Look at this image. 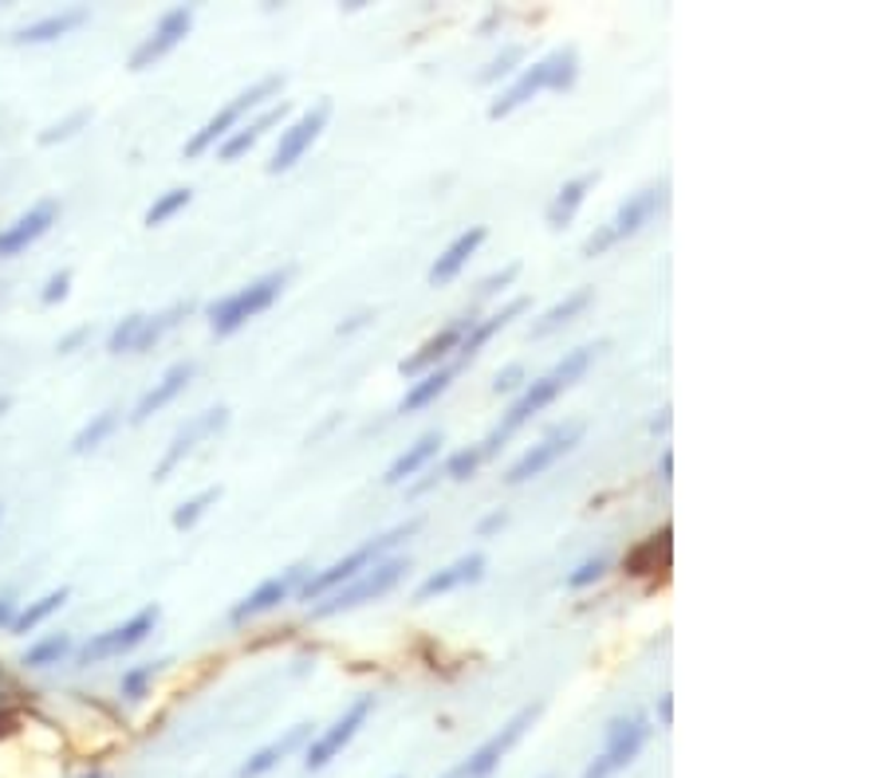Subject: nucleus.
I'll return each instance as SVG.
<instances>
[{
	"mask_svg": "<svg viewBox=\"0 0 886 778\" xmlns=\"http://www.w3.org/2000/svg\"><path fill=\"white\" fill-rule=\"evenodd\" d=\"M588 366H591V350H588V347H579V350H571V354H568V359H563V362H556V366L548 370V374H544V377H536V382L528 385L525 394H520V397H516V402H513V409L505 413V420H500L497 429L488 433V440H485V445H481V452H485V457H493V452H497L500 440H505L508 433H516V429H520V425H525V420H532L536 413L544 409V405H552L556 397H560L571 382H579V377L588 374Z\"/></svg>",
	"mask_w": 886,
	"mask_h": 778,
	"instance_id": "1",
	"label": "nucleus"
},
{
	"mask_svg": "<svg viewBox=\"0 0 886 778\" xmlns=\"http://www.w3.org/2000/svg\"><path fill=\"white\" fill-rule=\"evenodd\" d=\"M579 75V60L571 47H560V52L544 55L540 63H532V67H525L520 72V79L513 83V87L500 95L493 107H488V118H505L513 115L516 107H525L528 99H536L540 90H568L571 83H576Z\"/></svg>",
	"mask_w": 886,
	"mask_h": 778,
	"instance_id": "2",
	"label": "nucleus"
},
{
	"mask_svg": "<svg viewBox=\"0 0 886 778\" xmlns=\"http://www.w3.org/2000/svg\"><path fill=\"white\" fill-rule=\"evenodd\" d=\"M418 527H422V523H418V519H410V523H402V527L387 531V535L371 539V543H362L359 551H351V555H347V558L331 563V566H327V571H319L316 578L304 582V601H319V598H327V594L339 590L344 582L359 578L362 571H371L375 563H382V555H387V551H394V546H399L402 539L414 535Z\"/></svg>",
	"mask_w": 886,
	"mask_h": 778,
	"instance_id": "3",
	"label": "nucleus"
},
{
	"mask_svg": "<svg viewBox=\"0 0 886 778\" xmlns=\"http://www.w3.org/2000/svg\"><path fill=\"white\" fill-rule=\"evenodd\" d=\"M284 279H288L284 271H272V276L253 279L249 287H241V291H233L229 299L209 307V327H213V334H233V331H241L249 319L268 311V307L276 303V296H281Z\"/></svg>",
	"mask_w": 886,
	"mask_h": 778,
	"instance_id": "4",
	"label": "nucleus"
},
{
	"mask_svg": "<svg viewBox=\"0 0 886 778\" xmlns=\"http://www.w3.org/2000/svg\"><path fill=\"white\" fill-rule=\"evenodd\" d=\"M281 87H284V75H264L261 83H253V87H249V90H241V95H236L233 103H225V107H221L218 115L209 118V122L201 126L198 135H193L190 142H186V153H190V158H198V153H205L213 142L229 138V135H233V126L241 122V118L249 115V110L261 107L264 99H272V95H276V90H281Z\"/></svg>",
	"mask_w": 886,
	"mask_h": 778,
	"instance_id": "5",
	"label": "nucleus"
},
{
	"mask_svg": "<svg viewBox=\"0 0 886 778\" xmlns=\"http://www.w3.org/2000/svg\"><path fill=\"white\" fill-rule=\"evenodd\" d=\"M402 574H407V558H382V563L371 566V571H362L359 578L344 582L339 590L327 594V601H319L316 606V618H331V614H344V609H355V606H362V601L382 598Z\"/></svg>",
	"mask_w": 886,
	"mask_h": 778,
	"instance_id": "6",
	"label": "nucleus"
},
{
	"mask_svg": "<svg viewBox=\"0 0 886 778\" xmlns=\"http://www.w3.org/2000/svg\"><path fill=\"white\" fill-rule=\"evenodd\" d=\"M646 735H651V727H646V716H639V712L615 720V724L607 727V747L591 759L583 778H611L623 767H631V763L639 759V752H643Z\"/></svg>",
	"mask_w": 886,
	"mask_h": 778,
	"instance_id": "7",
	"label": "nucleus"
},
{
	"mask_svg": "<svg viewBox=\"0 0 886 778\" xmlns=\"http://www.w3.org/2000/svg\"><path fill=\"white\" fill-rule=\"evenodd\" d=\"M155 626H158V606L138 609L130 621H123V626L107 629V633H99V637H91V641L83 644V664L107 661V657H123L127 649H135V644H143L146 637L155 633Z\"/></svg>",
	"mask_w": 886,
	"mask_h": 778,
	"instance_id": "8",
	"label": "nucleus"
},
{
	"mask_svg": "<svg viewBox=\"0 0 886 778\" xmlns=\"http://www.w3.org/2000/svg\"><path fill=\"white\" fill-rule=\"evenodd\" d=\"M536 716H540V707H536V704L520 707V712H516V716L508 720V724L500 727L493 739H485L477 752L470 755V763H465V778H488V775H493V770L500 767V759H505V755L513 752L516 743H520V735L532 727Z\"/></svg>",
	"mask_w": 886,
	"mask_h": 778,
	"instance_id": "9",
	"label": "nucleus"
},
{
	"mask_svg": "<svg viewBox=\"0 0 886 778\" xmlns=\"http://www.w3.org/2000/svg\"><path fill=\"white\" fill-rule=\"evenodd\" d=\"M327 118H331V103H327V99L316 103V107H312L304 118H296V122H292L288 130L281 135V146H276V153H272V161H268V173L292 170V166H296V161L312 150V142L324 135Z\"/></svg>",
	"mask_w": 886,
	"mask_h": 778,
	"instance_id": "10",
	"label": "nucleus"
},
{
	"mask_svg": "<svg viewBox=\"0 0 886 778\" xmlns=\"http://www.w3.org/2000/svg\"><path fill=\"white\" fill-rule=\"evenodd\" d=\"M371 707H375V700H371V696H359V700H355V704L347 707L344 716L335 720V724L327 727V732L319 735V739L308 747V770L327 767V763H331L335 755L344 752L347 743L355 739V732H359V727L367 724V716H371Z\"/></svg>",
	"mask_w": 886,
	"mask_h": 778,
	"instance_id": "11",
	"label": "nucleus"
},
{
	"mask_svg": "<svg viewBox=\"0 0 886 778\" xmlns=\"http://www.w3.org/2000/svg\"><path fill=\"white\" fill-rule=\"evenodd\" d=\"M579 437H583V425H568V429H556L552 437H544L540 445H532L525 457H520L513 468H508L505 483H525V480H532V476L548 472V468H552L556 460L563 457V452H571V448L579 445Z\"/></svg>",
	"mask_w": 886,
	"mask_h": 778,
	"instance_id": "12",
	"label": "nucleus"
},
{
	"mask_svg": "<svg viewBox=\"0 0 886 778\" xmlns=\"http://www.w3.org/2000/svg\"><path fill=\"white\" fill-rule=\"evenodd\" d=\"M190 28H193V9H170L162 20H158L155 32H150V36L135 47V55H130V67H135V72H146L150 63H158L166 52H173L181 40L190 36Z\"/></svg>",
	"mask_w": 886,
	"mask_h": 778,
	"instance_id": "13",
	"label": "nucleus"
},
{
	"mask_svg": "<svg viewBox=\"0 0 886 778\" xmlns=\"http://www.w3.org/2000/svg\"><path fill=\"white\" fill-rule=\"evenodd\" d=\"M225 420H229V409H225V405H218V409H205V413H198V417H193V420H186V429H181L178 437L170 440V448H166L162 465L155 468V480H166V476H170L173 468L181 465V460L190 457V452L201 445V440H209L218 429H225Z\"/></svg>",
	"mask_w": 886,
	"mask_h": 778,
	"instance_id": "14",
	"label": "nucleus"
},
{
	"mask_svg": "<svg viewBox=\"0 0 886 778\" xmlns=\"http://www.w3.org/2000/svg\"><path fill=\"white\" fill-rule=\"evenodd\" d=\"M55 216H60V205H55V201H40V205H32L20 221H12L9 228H0V256L4 259L20 256L28 244H36L40 236L52 228Z\"/></svg>",
	"mask_w": 886,
	"mask_h": 778,
	"instance_id": "15",
	"label": "nucleus"
},
{
	"mask_svg": "<svg viewBox=\"0 0 886 778\" xmlns=\"http://www.w3.org/2000/svg\"><path fill=\"white\" fill-rule=\"evenodd\" d=\"M470 327H473V319H457V322H450V327H442V331L425 342L418 354H410L399 370L407 377H418V374H430V370H437V362H445L453 350L462 347V339H465V331H470Z\"/></svg>",
	"mask_w": 886,
	"mask_h": 778,
	"instance_id": "16",
	"label": "nucleus"
},
{
	"mask_svg": "<svg viewBox=\"0 0 886 778\" xmlns=\"http://www.w3.org/2000/svg\"><path fill=\"white\" fill-rule=\"evenodd\" d=\"M299 578H304V571H299V566H292V571H284L281 578H268V582H261V586H256V590L249 594V598H244V601H236V606H233V614H229V618H233V621L261 618V614H268V609H276L284 598H288V594H292V586H296Z\"/></svg>",
	"mask_w": 886,
	"mask_h": 778,
	"instance_id": "17",
	"label": "nucleus"
},
{
	"mask_svg": "<svg viewBox=\"0 0 886 778\" xmlns=\"http://www.w3.org/2000/svg\"><path fill=\"white\" fill-rule=\"evenodd\" d=\"M190 377H193V362H178V366H170L162 374V382H155V390H146V394L138 397L130 420H135V425H143V420H150L158 409H166V405H170L173 397H178L181 390L190 385Z\"/></svg>",
	"mask_w": 886,
	"mask_h": 778,
	"instance_id": "18",
	"label": "nucleus"
},
{
	"mask_svg": "<svg viewBox=\"0 0 886 778\" xmlns=\"http://www.w3.org/2000/svg\"><path fill=\"white\" fill-rule=\"evenodd\" d=\"M481 574H485V555H465V558H457V563H450L445 571H437V574H430V578L418 586V594L414 598L418 601H430V598H437V594H450V590H457V586H465V582H477Z\"/></svg>",
	"mask_w": 886,
	"mask_h": 778,
	"instance_id": "19",
	"label": "nucleus"
},
{
	"mask_svg": "<svg viewBox=\"0 0 886 778\" xmlns=\"http://www.w3.org/2000/svg\"><path fill=\"white\" fill-rule=\"evenodd\" d=\"M662 209V189H643V193H634V198H626V205L615 213V221L607 224V233H611V241H626V236H634L643 224H651V216Z\"/></svg>",
	"mask_w": 886,
	"mask_h": 778,
	"instance_id": "20",
	"label": "nucleus"
},
{
	"mask_svg": "<svg viewBox=\"0 0 886 778\" xmlns=\"http://www.w3.org/2000/svg\"><path fill=\"white\" fill-rule=\"evenodd\" d=\"M284 115H288V103H276V107L261 110V115H256L249 126H236L233 135H229L225 142H221V158H225V161H236V158H241V153H249L256 142H261L264 135H268L272 126H281V122H284Z\"/></svg>",
	"mask_w": 886,
	"mask_h": 778,
	"instance_id": "21",
	"label": "nucleus"
},
{
	"mask_svg": "<svg viewBox=\"0 0 886 778\" xmlns=\"http://www.w3.org/2000/svg\"><path fill=\"white\" fill-rule=\"evenodd\" d=\"M485 228H481V224H473V228H465L462 236H457V241L450 244V248L442 252V256L434 259V268H430V284H450L453 276H457V271L465 268V264H470V256L473 252L481 248V244H485Z\"/></svg>",
	"mask_w": 886,
	"mask_h": 778,
	"instance_id": "22",
	"label": "nucleus"
},
{
	"mask_svg": "<svg viewBox=\"0 0 886 778\" xmlns=\"http://www.w3.org/2000/svg\"><path fill=\"white\" fill-rule=\"evenodd\" d=\"M525 311H528V299H513V303H505L497 315H488V319L473 322L470 331H465L462 347H457V354H462V359H473V354H477V350L485 347V342L493 339V334H497V331H505L508 322H513L516 315H525Z\"/></svg>",
	"mask_w": 886,
	"mask_h": 778,
	"instance_id": "23",
	"label": "nucleus"
},
{
	"mask_svg": "<svg viewBox=\"0 0 886 778\" xmlns=\"http://www.w3.org/2000/svg\"><path fill=\"white\" fill-rule=\"evenodd\" d=\"M308 735H312V727H308V724H296L288 735H281V739H276V743L261 747V752H256L253 759L244 763V767H241V778H261V775H268V770L276 767V763H281V759H288V755L296 752V747H299V743H304V739H308Z\"/></svg>",
	"mask_w": 886,
	"mask_h": 778,
	"instance_id": "24",
	"label": "nucleus"
},
{
	"mask_svg": "<svg viewBox=\"0 0 886 778\" xmlns=\"http://www.w3.org/2000/svg\"><path fill=\"white\" fill-rule=\"evenodd\" d=\"M87 20V9H64V12H52V17L36 20V24H28L17 32V44H52V40L67 36L72 28H80Z\"/></svg>",
	"mask_w": 886,
	"mask_h": 778,
	"instance_id": "25",
	"label": "nucleus"
},
{
	"mask_svg": "<svg viewBox=\"0 0 886 778\" xmlns=\"http://www.w3.org/2000/svg\"><path fill=\"white\" fill-rule=\"evenodd\" d=\"M437 448H442V433H422V437H418L414 445H410L407 452H402V457L387 468V476H382V480H387V483H402V480H410V476H414L418 468H425V465H430V460L437 457Z\"/></svg>",
	"mask_w": 886,
	"mask_h": 778,
	"instance_id": "26",
	"label": "nucleus"
},
{
	"mask_svg": "<svg viewBox=\"0 0 886 778\" xmlns=\"http://www.w3.org/2000/svg\"><path fill=\"white\" fill-rule=\"evenodd\" d=\"M595 189V173H583V178H571L568 185L556 193V201L548 205V224L552 228H563V224L571 221V216L579 213V205L588 201V193Z\"/></svg>",
	"mask_w": 886,
	"mask_h": 778,
	"instance_id": "27",
	"label": "nucleus"
},
{
	"mask_svg": "<svg viewBox=\"0 0 886 778\" xmlns=\"http://www.w3.org/2000/svg\"><path fill=\"white\" fill-rule=\"evenodd\" d=\"M591 303V287H579V291H571L568 299H560V303L552 307V311H544L540 319L532 322V339H544V334H552V331H560L563 322H571L576 319L583 307Z\"/></svg>",
	"mask_w": 886,
	"mask_h": 778,
	"instance_id": "28",
	"label": "nucleus"
},
{
	"mask_svg": "<svg viewBox=\"0 0 886 778\" xmlns=\"http://www.w3.org/2000/svg\"><path fill=\"white\" fill-rule=\"evenodd\" d=\"M669 563V527H662V535L646 539L639 551L626 555V571L631 574H654L658 566Z\"/></svg>",
	"mask_w": 886,
	"mask_h": 778,
	"instance_id": "29",
	"label": "nucleus"
},
{
	"mask_svg": "<svg viewBox=\"0 0 886 778\" xmlns=\"http://www.w3.org/2000/svg\"><path fill=\"white\" fill-rule=\"evenodd\" d=\"M453 382V366L445 370H430V374L422 377V382L410 390L407 397H402V413H414V409H425L430 402H437V397L445 394V385Z\"/></svg>",
	"mask_w": 886,
	"mask_h": 778,
	"instance_id": "30",
	"label": "nucleus"
},
{
	"mask_svg": "<svg viewBox=\"0 0 886 778\" xmlns=\"http://www.w3.org/2000/svg\"><path fill=\"white\" fill-rule=\"evenodd\" d=\"M67 586H60V590H52V594H44V598L40 601H32V606L24 609V614H20V618H12V633H32V629L40 626V621H48L55 614V609L64 606L67 601Z\"/></svg>",
	"mask_w": 886,
	"mask_h": 778,
	"instance_id": "31",
	"label": "nucleus"
},
{
	"mask_svg": "<svg viewBox=\"0 0 886 778\" xmlns=\"http://www.w3.org/2000/svg\"><path fill=\"white\" fill-rule=\"evenodd\" d=\"M115 425H118V417H115V409H103V413H95V417L83 425L80 433H75V440H72V452L75 457H83V452H91V448H99L103 440L115 433Z\"/></svg>",
	"mask_w": 886,
	"mask_h": 778,
	"instance_id": "32",
	"label": "nucleus"
},
{
	"mask_svg": "<svg viewBox=\"0 0 886 778\" xmlns=\"http://www.w3.org/2000/svg\"><path fill=\"white\" fill-rule=\"evenodd\" d=\"M72 653V637L67 633H52L44 637V641H36L32 649L24 653V664L28 669H48V664H60V657Z\"/></svg>",
	"mask_w": 886,
	"mask_h": 778,
	"instance_id": "33",
	"label": "nucleus"
},
{
	"mask_svg": "<svg viewBox=\"0 0 886 778\" xmlns=\"http://www.w3.org/2000/svg\"><path fill=\"white\" fill-rule=\"evenodd\" d=\"M190 201H193L190 189H170V193H162L155 205L146 209V224H150V228H158V224H166L170 216H178L181 209L190 205Z\"/></svg>",
	"mask_w": 886,
	"mask_h": 778,
	"instance_id": "34",
	"label": "nucleus"
},
{
	"mask_svg": "<svg viewBox=\"0 0 886 778\" xmlns=\"http://www.w3.org/2000/svg\"><path fill=\"white\" fill-rule=\"evenodd\" d=\"M218 500H221V488H205V492H198L193 500H186L178 511H173V527L178 531L193 527V523L209 511V503H218Z\"/></svg>",
	"mask_w": 886,
	"mask_h": 778,
	"instance_id": "35",
	"label": "nucleus"
},
{
	"mask_svg": "<svg viewBox=\"0 0 886 778\" xmlns=\"http://www.w3.org/2000/svg\"><path fill=\"white\" fill-rule=\"evenodd\" d=\"M178 315H181V307H173V311L158 315V319H143V331H138V339H135V354H143V350L155 347V342L162 339L166 331H170L173 322H178Z\"/></svg>",
	"mask_w": 886,
	"mask_h": 778,
	"instance_id": "36",
	"label": "nucleus"
},
{
	"mask_svg": "<svg viewBox=\"0 0 886 778\" xmlns=\"http://www.w3.org/2000/svg\"><path fill=\"white\" fill-rule=\"evenodd\" d=\"M481 460H485V452H481V445L462 448V452H453V457L445 460V476H450V480H470V476L481 468Z\"/></svg>",
	"mask_w": 886,
	"mask_h": 778,
	"instance_id": "37",
	"label": "nucleus"
},
{
	"mask_svg": "<svg viewBox=\"0 0 886 778\" xmlns=\"http://www.w3.org/2000/svg\"><path fill=\"white\" fill-rule=\"evenodd\" d=\"M143 319H146V315H127V319L118 322L115 331H110V339H107V350H110V354H123V350H135V339H138V331H143Z\"/></svg>",
	"mask_w": 886,
	"mask_h": 778,
	"instance_id": "38",
	"label": "nucleus"
},
{
	"mask_svg": "<svg viewBox=\"0 0 886 778\" xmlns=\"http://www.w3.org/2000/svg\"><path fill=\"white\" fill-rule=\"evenodd\" d=\"M520 60H525V47H520V44L505 47V52H500L497 60H493L485 72H481V83H497V79H505V75H513Z\"/></svg>",
	"mask_w": 886,
	"mask_h": 778,
	"instance_id": "39",
	"label": "nucleus"
},
{
	"mask_svg": "<svg viewBox=\"0 0 886 778\" xmlns=\"http://www.w3.org/2000/svg\"><path fill=\"white\" fill-rule=\"evenodd\" d=\"M155 672H158V664H143V669L127 672V676H123V696L143 700V696H146V684L155 680Z\"/></svg>",
	"mask_w": 886,
	"mask_h": 778,
	"instance_id": "40",
	"label": "nucleus"
},
{
	"mask_svg": "<svg viewBox=\"0 0 886 778\" xmlns=\"http://www.w3.org/2000/svg\"><path fill=\"white\" fill-rule=\"evenodd\" d=\"M83 122H87V110H75V115L67 118V122H55L52 130H44V135H40V142H44V146H52V142H64V138H72Z\"/></svg>",
	"mask_w": 886,
	"mask_h": 778,
	"instance_id": "41",
	"label": "nucleus"
},
{
	"mask_svg": "<svg viewBox=\"0 0 886 778\" xmlns=\"http://www.w3.org/2000/svg\"><path fill=\"white\" fill-rule=\"evenodd\" d=\"M607 571V558H588V563L579 566L576 574L568 578V586H576V590H583V586H591V582H599Z\"/></svg>",
	"mask_w": 886,
	"mask_h": 778,
	"instance_id": "42",
	"label": "nucleus"
},
{
	"mask_svg": "<svg viewBox=\"0 0 886 778\" xmlns=\"http://www.w3.org/2000/svg\"><path fill=\"white\" fill-rule=\"evenodd\" d=\"M67 287H72V271H55L52 279H48V287H44V303H60V299L67 296Z\"/></svg>",
	"mask_w": 886,
	"mask_h": 778,
	"instance_id": "43",
	"label": "nucleus"
},
{
	"mask_svg": "<svg viewBox=\"0 0 886 778\" xmlns=\"http://www.w3.org/2000/svg\"><path fill=\"white\" fill-rule=\"evenodd\" d=\"M520 385H525V366H505L497 374V385H493V390H497V394H513Z\"/></svg>",
	"mask_w": 886,
	"mask_h": 778,
	"instance_id": "44",
	"label": "nucleus"
},
{
	"mask_svg": "<svg viewBox=\"0 0 886 778\" xmlns=\"http://www.w3.org/2000/svg\"><path fill=\"white\" fill-rule=\"evenodd\" d=\"M516 271H520V264H508V268H500L497 276H488L485 284H481V296H493V291H500V287H508L516 279Z\"/></svg>",
	"mask_w": 886,
	"mask_h": 778,
	"instance_id": "45",
	"label": "nucleus"
},
{
	"mask_svg": "<svg viewBox=\"0 0 886 778\" xmlns=\"http://www.w3.org/2000/svg\"><path fill=\"white\" fill-rule=\"evenodd\" d=\"M505 523H508L505 511H493V515L481 519V527H477V531H481V535H493V531H500V527H505Z\"/></svg>",
	"mask_w": 886,
	"mask_h": 778,
	"instance_id": "46",
	"label": "nucleus"
},
{
	"mask_svg": "<svg viewBox=\"0 0 886 778\" xmlns=\"http://www.w3.org/2000/svg\"><path fill=\"white\" fill-rule=\"evenodd\" d=\"M83 334H87V331H75V334H67V339L60 342V350H64V354H67V350H72L75 342H83Z\"/></svg>",
	"mask_w": 886,
	"mask_h": 778,
	"instance_id": "47",
	"label": "nucleus"
},
{
	"mask_svg": "<svg viewBox=\"0 0 886 778\" xmlns=\"http://www.w3.org/2000/svg\"><path fill=\"white\" fill-rule=\"evenodd\" d=\"M669 472H674V457H669V452H662V476L669 480Z\"/></svg>",
	"mask_w": 886,
	"mask_h": 778,
	"instance_id": "48",
	"label": "nucleus"
},
{
	"mask_svg": "<svg viewBox=\"0 0 886 778\" xmlns=\"http://www.w3.org/2000/svg\"><path fill=\"white\" fill-rule=\"evenodd\" d=\"M4 621H12V601H0V626Z\"/></svg>",
	"mask_w": 886,
	"mask_h": 778,
	"instance_id": "49",
	"label": "nucleus"
},
{
	"mask_svg": "<svg viewBox=\"0 0 886 778\" xmlns=\"http://www.w3.org/2000/svg\"><path fill=\"white\" fill-rule=\"evenodd\" d=\"M87 778H99V775H87Z\"/></svg>",
	"mask_w": 886,
	"mask_h": 778,
	"instance_id": "50",
	"label": "nucleus"
}]
</instances>
